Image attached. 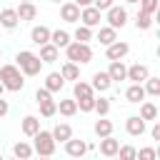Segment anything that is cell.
<instances>
[{
	"instance_id": "cell-20",
	"label": "cell",
	"mask_w": 160,
	"mask_h": 160,
	"mask_svg": "<svg viewBox=\"0 0 160 160\" xmlns=\"http://www.w3.org/2000/svg\"><path fill=\"white\" fill-rule=\"evenodd\" d=\"M15 12H18L20 22H25V20H35V18H38V8H35V2H20V5L15 8Z\"/></svg>"
},
{
	"instance_id": "cell-46",
	"label": "cell",
	"mask_w": 160,
	"mask_h": 160,
	"mask_svg": "<svg viewBox=\"0 0 160 160\" xmlns=\"http://www.w3.org/2000/svg\"><path fill=\"white\" fill-rule=\"evenodd\" d=\"M2 92H5V88H2V82H0V95H2Z\"/></svg>"
},
{
	"instance_id": "cell-11",
	"label": "cell",
	"mask_w": 160,
	"mask_h": 160,
	"mask_svg": "<svg viewBox=\"0 0 160 160\" xmlns=\"http://www.w3.org/2000/svg\"><path fill=\"white\" fill-rule=\"evenodd\" d=\"M108 75L112 82H122L128 78V65L122 60H110V68H108Z\"/></svg>"
},
{
	"instance_id": "cell-9",
	"label": "cell",
	"mask_w": 160,
	"mask_h": 160,
	"mask_svg": "<svg viewBox=\"0 0 160 160\" xmlns=\"http://www.w3.org/2000/svg\"><path fill=\"white\" fill-rule=\"evenodd\" d=\"M60 18L65 22H80V8L72 0H62L60 2Z\"/></svg>"
},
{
	"instance_id": "cell-1",
	"label": "cell",
	"mask_w": 160,
	"mask_h": 160,
	"mask_svg": "<svg viewBox=\"0 0 160 160\" xmlns=\"http://www.w3.org/2000/svg\"><path fill=\"white\" fill-rule=\"evenodd\" d=\"M0 82H2L5 90L20 92L25 88V75L20 72V68L15 62H5V65H0Z\"/></svg>"
},
{
	"instance_id": "cell-31",
	"label": "cell",
	"mask_w": 160,
	"mask_h": 160,
	"mask_svg": "<svg viewBox=\"0 0 160 160\" xmlns=\"http://www.w3.org/2000/svg\"><path fill=\"white\" fill-rule=\"evenodd\" d=\"M112 122L110 120H105V115L100 118V120H95V125H92V130H95V135L98 138H105V135H112Z\"/></svg>"
},
{
	"instance_id": "cell-32",
	"label": "cell",
	"mask_w": 160,
	"mask_h": 160,
	"mask_svg": "<svg viewBox=\"0 0 160 160\" xmlns=\"http://www.w3.org/2000/svg\"><path fill=\"white\" fill-rule=\"evenodd\" d=\"M72 40H78V42H90L92 40V28H88V25H78L75 28V32H72Z\"/></svg>"
},
{
	"instance_id": "cell-44",
	"label": "cell",
	"mask_w": 160,
	"mask_h": 160,
	"mask_svg": "<svg viewBox=\"0 0 160 160\" xmlns=\"http://www.w3.org/2000/svg\"><path fill=\"white\" fill-rule=\"evenodd\" d=\"M78 8H88V5H92V0H72Z\"/></svg>"
},
{
	"instance_id": "cell-5",
	"label": "cell",
	"mask_w": 160,
	"mask_h": 160,
	"mask_svg": "<svg viewBox=\"0 0 160 160\" xmlns=\"http://www.w3.org/2000/svg\"><path fill=\"white\" fill-rule=\"evenodd\" d=\"M105 20H108V25L110 28H125V22H128V10L122 8V5H110L108 10H105Z\"/></svg>"
},
{
	"instance_id": "cell-2",
	"label": "cell",
	"mask_w": 160,
	"mask_h": 160,
	"mask_svg": "<svg viewBox=\"0 0 160 160\" xmlns=\"http://www.w3.org/2000/svg\"><path fill=\"white\" fill-rule=\"evenodd\" d=\"M62 50H65V60L78 62V65H88V62L92 60V48H90V42H78V40H70Z\"/></svg>"
},
{
	"instance_id": "cell-14",
	"label": "cell",
	"mask_w": 160,
	"mask_h": 160,
	"mask_svg": "<svg viewBox=\"0 0 160 160\" xmlns=\"http://www.w3.org/2000/svg\"><path fill=\"white\" fill-rule=\"evenodd\" d=\"M150 75V70H148V65H142V62H132L130 68H128V78L125 80H132V82H145V78Z\"/></svg>"
},
{
	"instance_id": "cell-24",
	"label": "cell",
	"mask_w": 160,
	"mask_h": 160,
	"mask_svg": "<svg viewBox=\"0 0 160 160\" xmlns=\"http://www.w3.org/2000/svg\"><path fill=\"white\" fill-rule=\"evenodd\" d=\"M50 132H52V140H55V142H65V140L72 138V128H70L68 122H58Z\"/></svg>"
},
{
	"instance_id": "cell-13",
	"label": "cell",
	"mask_w": 160,
	"mask_h": 160,
	"mask_svg": "<svg viewBox=\"0 0 160 160\" xmlns=\"http://www.w3.org/2000/svg\"><path fill=\"white\" fill-rule=\"evenodd\" d=\"M18 22H20V18H18L15 8H2V10H0V25H2L5 30H15Z\"/></svg>"
},
{
	"instance_id": "cell-37",
	"label": "cell",
	"mask_w": 160,
	"mask_h": 160,
	"mask_svg": "<svg viewBox=\"0 0 160 160\" xmlns=\"http://www.w3.org/2000/svg\"><path fill=\"white\" fill-rule=\"evenodd\" d=\"M118 158H120V160H135V158H138V150H135L132 145H120V148H118Z\"/></svg>"
},
{
	"instance_id": "cell-16",
	"label": "cell",
	"mask_w": 160,
	"mask_h": 160,
	"mask_svg": "<svg viewBox=\"0 0 160 160\" xmlns=\"http://www.w3.org/2000/svg\"><path fill=\"white\" fill-rule=\"evenodd\" d=\"M38 58L42 60V65H50V62L60 60V50H58L52 42H45V45H40V55H38Z\"/></svg>"
},
{
	"instance_id": "cell-42",
	"label": "cell",
	"mask_w": 160,
	"mask_h": 160,
	"mask_svg": "<svg viewBox=\"0 0 160 160\" xmlns=\"http://www.w3.org/2000/svg\"><path fill=\"white\" fill-rule=\"evenodd\" d=\"M150 135H152V140H160V122H158V120H152V128H150Z\"/></svg>"
},
{
	"instance_id": "cell-17",
	"label": "cell",
	"mask_w": 160,
	"mask_h": 160,
	"mask_svg": "<svg viewBox=\"0 0 160 160\" xmlns=\"http://www.w3.org/2000/svg\"><path fill=\"white\" fill-rule=\"evenodd\" d=\"M148 95H145V88H142V82H132L128 90H125V100L128 102H132V105H138V102H142Z\"/></svg>"
},
{
	"instance_id": "cell-35",
	"label": "cell",
	"mask_w": 160,
	"mask_h": 160,
	"mask_svg": "<svg viewBox=\"0 0 160 160\" xmlns=\"http://www.w3.org/2000/svg\"><path fill=\"white\" fill-rule=\"evenodd\" d=\"M92 110H95L100 118H102V115H108V112H110V98H102V95H100V98H95V108H92Z\"/></svg>"
},
{
	"instance_id": "cell-8",
	"label": "cell",
	"mask_w": 160,
	"mask_h": 160,
	"mask_svg": "<svg viewBox=\"0 0 160 160\" xmlns=\"http://www.w3.org/2000/svg\"><path fill=\"white\" fill-rule=\"evenodd\" d=\"M100 20H102V12H100L95 5L80 8V22H82V25H88V28H95V25H100Z\"/></svg>"
},
{
	"instance_id": "cell-50",
	"label": "cell",
	"mask_w": 160,
	"mask_h": 160,
	"mask_svg": "<svg viewBox=\"0 0 160 160\" xmlns=\"http://www.w3.org/2000/svg\"><path fill=\"white\" fill-rule=\"evenodd\" d=\"M0 160H2V155H0Z\"/></svg>"
},
{
	"instance_id": "cell-15",
	"label": "cell",
	"mask_w": 160,
	"mask_h": 160,
	"mask_svg": "<svg viewBox=\"0 0 160 160\" xmlns=\"http://www.w3.org/2000/svg\"><path fill=\"white\" fill-rule=\"evenodd\" d=\"M118 148H120V140H115L112 135L100 138V155H105V158H115V155H118Z\"/></svg>"
},
{
	"instance_id": "cell-39",
	"label": "cell",
	"mask_w": 160,
	"mask_h": 160,
	"mask_svg": "<svg viewBox=\"0 0 160 160\" xmlns=\"http://www.w3.org/2000/svg\"><path fill=\"white\" fill-rule=\"evenodd\" d=\"M45 100H52V92L42 85V88H38V90H35V102H45Z\"/></svg>"
},
{
	"instance_id": "cell-4",
	"label": "cell",
	"mask_w": 160,
	"mask_h": 160,
	"mask_svg": "<svg viewBox=\"0 0 160 160\" xmlns=\"http://www.w3.org/2000/svg\"><path fill=\"white\" fill-rule=\"evenodd\" d=\"M32 140H35V142H32V150H35L38 155H42V158L55 155V145H58V142L52 140V132H50V130H42V128H40V130L32 135Z\"/></svg>"
},
{
	"instance_id": "cell-38",
	"label": "cell",
	"mask_w": 160,
	"mask_h": 160,
	"mask_svg": "<svg viewBox=\"0 0 160 160\" xmlns=\"http://www.w3.org/2000/svg\"><path fill=\"white\" fill-rule=\"evenodd\" d=\"M158 5H160V0H140V10L148 12V15H155L158 12Z\"/></svg>"
},
{
	"instance_id": "cell-28",
	"label": "cell",
	"mask_w": 160,
	"mask_h": 160,
	"mask_svg": "<svg viewBox=\"0 0 160 160\" xmlns=\"http://www.w3.org/2000/svg\"><path fill=\"white\" fill-rule=\"evenodd\" d=\"M58 112H60V115H65V118H72V115L78 112V102H75V98L58 100Z\"/></svg>"
},
{
	"instance_id": "cell-21",
	"label": "cell",
	"mask_w": 160,
	"mask_h": 160,
	"mask_svg": "<svg viewBox=\"0 0 160 160\" xmlns=\"http://www.w3.org/2000/svg\"><path fill=\"white\" fill-rule=\"evenodd\" d=\"M138 105H140V118H142L145 122L158 120V105H155L152 100H142V102H138Z\"/></svg>"
},
{
	"instance_id": "cell-19",
	"label": "cell",
	"mask_w": 160,
	"mask_h": 160,
	"mask_svg": "<svg viewBox=\"0 0 160 160\" xmlns=\"http://www.w3.org/2000/svg\"><path fill=\"white\" fill-rule=\"evenodd\" d=\"M30 40L40 48V45H45V42H50V28L48 25H35L32 30H30Z\"/></svg>"
},
{
	"instance_id": "cell-43",
	"label": "cell",
	"mask_w": 160,
	"mask_h": 160,
	"mask_svg": "<svg viewBox=\"0 0 160 160\" xmlns=\"http://www.w3.org/2000/svg\"><path fill=\"white\" fill-rule=\"evenodd\" d=\"M10 112V105H8V100H2V95H0V118H5Z\"/></svg>"
},
{
	"instance_id": "cell-40",
	"label": "cell",
	"mask_w": 160,
	"mask_h": 160,
	"mask_svg": "<svg viewBox=\"0 0 160 160\" xmlns=\"http://www.w3.org/2000/svg\"><path fill=\"white\" fill-rule=\"evenodd\" d=\"M138 158H140V160H155L158 152H155V148H140V150H138Z\"/></svg>"
},
{
	"instance_id": "cell-22",
	"label": "cell",
	"mask_w": 160,
	"mask_h": 160,
	"mask_svg": "<svg viewBox=\"0 0 160 160\" xmlns=\"http://www.w3.org/2000/svg\"><path fill=\"white\" fill-rule=\"evenodd\" d=\"M60 75H62V80H65V82H68V80H72V82H75V80L80 78V65H78V62L65 60V62H62V68H60Z\"/></svg>"
},
{
	"instance_id": "cell-41",
	"label": "cell",
	"mask_w": 160,
	"mask_h": 160,
	"mask_svg": "<svg viewBox=\"0 0 160 160\" xmlns=\"http://www.w3.org/2000/svg\"><path fill=\"white\" fill-rule=\"evenodd\" d=\"M92 5H95V8L100 10V12H105V10L110 8V5H115V0H92Z\"/></svg>"
},
{
	"instance_id": "cell-7",
	"label": "cell",
	"mask_w": 160,
	"mask_h": 160,
	"mask_svg": "<svg viewBox=\"0 0 160 160\" xmlns=\"http://www.w3.org/2000/svg\"><path fill=\"white\" fill-rule=\"evenodd\" d=\"M128 52H130V45L125 40H115V42L105 45V58L108 60H122Z\"/></svg>"
},
{
	"instance_id": "cell-10",
	"label": "cell",
	"mask_w": 160,
	"mask_h": 160,
	"mask_svg": "<svg viewBox=\"0 0 160 160\" xmlns=\"http://www.w3.org/2000/svg\"><path fill=\"white\" fill-rule=\"evenodd\" d=\"M125 130H128V135H132V138H140V135H145V130H148V122H145L140 115H130V118L125 120Z\"/></svg>"
},
{
	"instance_id": "cell-6",
	"label": "cell",
	"mask_w": 160,
	"mask_h": 160,
	"mask_svg": "<svg viewBox=\"0 0 160 160\" xmlns=\"http://www.w3.org/2000/svg\"><path fill=\"white\" fill-rule=\"evenodd\" d=\"M62 145H65V152H68L70 158H82L88 150H92V148H95L92 142H85V140H75V138L65 140Z\"/></svg>"
},
{
	"instance_id": "cell-45",
	"label": "cell",
	"mask_w": 160,
	"mask_h": 160,
	"mask_svg": "<svg viewBox=\"0 0 160 160\" xmlns=\"http://www.w3.org/2000/svg\"><path fill=\"white\" fill-rule=\"evenodd\" d=\"M125 2H130V5H132V2H140V0H125Z\"/></svg>"
},
{
	"instance_id": "cell-36",
	"label": "cell",
	"mask_w": 160,
	"mask_h": 160,
	"mask_svg": "<svg viewBox=\"0 0 160 160\" xmlns=\"http://www.w3.org/2000/svg\"><path fill=\"white\" fill-rule=\"evenodd\" d=\"M75 102H78V110H80V112H92V108H95V95L80 98V100H75Z\"/></svg>"
},
{
	"instance_id": "cell-47",
	"label": "cell",
	"mask_w": 160,
	"mask_h": 160,
	"mask_svg": "<svg viewBox=\"0 0 160 160\" xmlns=\"http://www.w3.org/2000/svg\"><path fill=\"white\" fill-rule=\"evenodd\" d=\"M50 2H58V5H60V2H62V0H50Z\"/></svg>"
},
{
	"instance_id": "cell-3",
	"label": "cell",
	"mask_w": 160,
	"mask_h": 160,
	"mask_svg": "<svg viewBox=\"0 0 160 160\" xmlns=\"http://www.w3.org/2000/svg\"><path fill=\"white\" fill-rule=\"evenodd\" d=\"M15 65H18L20 72L28 75V78L40 75V70H42V60H40L35 52H30V50H20V52L15 55Z\"/></svg>"
},
{
	"instance_id": "cell-23",
	"label": "cell",
	"mask_w": 160,
	"mask_h": 160,
	"mask_svg": "<svg viewBox=\"0 0 160 160\" xmlns=\"http://www.w3.org/2000/svg\"><path fill=\"white\" fill-rule=\"evenodd\" d=\"M88 95H95V90H92V85L78 78V80L72 82V98H75V100H80V98H88Z\"/></svg>"
},
{
	"instance_id": "cell-34",
	"label": "cell",
	"mask_w": 160,
	"mask_h": 160,
	"mask_svg": "<svg viewBox=\"0 0 160 160\" xmlns=\"http://www.w3.org/2000/svg\"><path fill=\"white\" fill-rule=\"evenodd\" d=\"M40 105V118H52L58 112V102L55 100H45V102H38Z\"/></svg>"
},
{
	"instance_id": "cell-12",
	"label": "cell",
	"mask_w": 160,
	"mask_h": 160,
	"mask_svg": "<svg viewBox=\"0 0 160 160\" xmlns=\"http://www.w3.org/2000/svg\"><path fill=\"white\" fill-rule=\"evenodd\" d=\"M92 90H98V92H108L110 88H112V80H110V75H108V70H98L95 75H92Z\"/></svg>"
},
{
	"instance_id": "cell-29",
	"label": "cell",
	"mask_w": 160,
	"mask_h": 160,
	"mask_svg": "<svg viewBox=\"0 0 160 160\" xmlns=\"http://www.w3.org/2000/svg\"><path fill=\"white\" fill-rule=\"evenodd\" d=\"M115 40H118V30H115V28H110V25L100 28V32H98V42H100V45H110V42H115Z\"/></svg>"
},
{
	"instance_id": "cell-18",
	"label": "cell",
	"mask_w": 160,
	"mask_h": 160,
	"mask_svg": "<svg viewBox=\"0 0 160 160\" xmlns=\"http://www.w3.org/2000/svg\"><path fill=\"white\" fill-rule=\"evenodd\" d=\"M20 130H22V135L32 138V135L40 130V118H38V115H25V118L20 120Z\"/></svg>"
},
{
	"instance_id": "cell-30",
	"label": "cell",
	"mask_w": 160,
	"mask_h": 160,
	"mask_svg": "<svg viewBox=\"0 0 160 160\" xmlns=\"http://www.w3.org/2000/svg\"><path fill=\"white\" fill-rule=\"evenodd\" d=\"M142 88H145V95H150V98H158V95H160V78H155V75H148V78H145V82H142Z\"/></svg>"
},
{
	"instance_id": "cell-27",
	"label": "cell",
	"mask_w": 160,
	"mask_h": 160,
	"mask_svg": "<svg viewBox=\"0 0 160 160\" xmlns=\"http://www.w3.org/2000/svg\"><path fill=\"white\" fill-rule=\"evenodd\" d=\"M45 88H48L50 92H60V90L65 88L62 75H60V72H48V75H45Z\"/></svg>"
},
{
	"instance_id": "cell-26",
	"label": "cell",
	"mask_w": 160,
	"mask_h": 160,
	"mask_svg": "<svg viewBox=\"0 0 160 160\" xmlns=\"http://www.w3.org/2000/svg\"><path fill=\"white\" fill-rule=\"evenodd\" d=\"M70 40H72V35H70L68 30H60V28H58V30H50V42H52L58 50H60V48H65Z\"/></svg>"
},
{
	"instance_id": "cell-33",
	"label": "cell",
	"mask_w": 160,
	"mask_h": 160,
	"mask_svg": "<svg viewBox=\"0 0 160 160\" xmlns=\"http://www.w3.org/2000/svg\"><path fill=\"white\" fill-rule=\"evenodd\" d=\"M152 20H155L152 15L138 10V15H135V28H138V30H150V28H152Z\"/></svg>"
},
{
	"instance_id": "cell-49",
	"label": "cell",
	"mask_w": 160,
	"mask_h": 160,
	"mask_svg": "<svg viewBox=\"0 0 160 160\" xmlns=\"http://www.w3.org/2000/svg\"><path fill=\"white\" fill-rule=\"evenodd\" d=\"M0 58H2V50H0Z\"/></svg>"
},
{
	"instance_id": "cell-48",
	"label": "cell",
	"mask_w": 160,
	"mask_h": 160,
	"mask_svg": "<svg viewBox=\"0 0 160 160\" xmlns=\"http://www.w3.org/2000/svg\"><path fill=\"white\" fill-rule=\"evenodd\" d=\"M20 2H32V0H20Z\"/></svg>"
},
{
	"instance_id": "cell-25",
	"label": "cell",
	"mask_w": 160,
	"mask_h": 160,
	"mask_svg": "<svg viewBox=\"0 0 160 160\" xmlns=\"http://www.w3.org/2000/svg\"><path fill=\"white\" fill-rule=\"evenodd\" d=\"M12 155L20 158V160H28V158L35 155V150H32V145H30L28 140H18V142L12 145Z\"/></svg>"
}]
</instances>
